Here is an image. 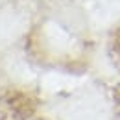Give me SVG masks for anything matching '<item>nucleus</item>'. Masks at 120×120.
Segmentation results:
<instances>
[]
</instances>
